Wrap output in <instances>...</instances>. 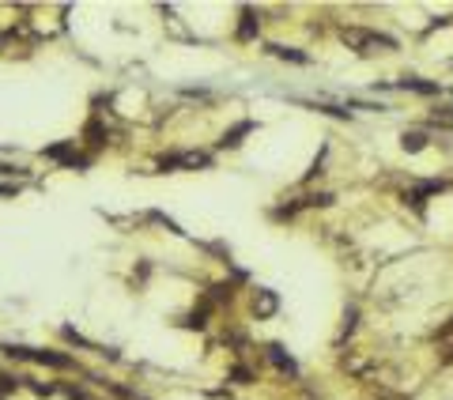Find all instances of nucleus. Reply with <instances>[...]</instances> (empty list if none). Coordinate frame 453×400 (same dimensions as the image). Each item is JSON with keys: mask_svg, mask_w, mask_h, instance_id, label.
Wrapping results in <instances>:
<instances>
[{"mask_svg": "<svg viewBox=\"0 0 453 400\" xmlns=\"http://www.w3.org/2000/svg\"><path fill=\"white\" fill-rule=\"evenodd\" d=\"M340 38H344L355 53H363V57L396 50V38H389V34H378V31H363V27H344V31H340Z\"/></svg>", "mask_w": 453, "mask_h": 400, "instance_id": "nucleus-1", "label": "nucleus"}, {"mask_svg": "<svg viewBox=\"0 0 453 400\" xmlns=\"http://www.w3.org/2000/svg\"><path fill=\"white\" fill-rule=\"evenodd\" d=\"M265 355H268V359H272V362H276V366H280V370H283V374H299V366H295V359H291V355H288V351H283V348H280V343H268V348H265Z\"/></svg>", "mask_w": 453, "mask_h": 400, "instance_id": "nucleus-4", "label": "nucleus"}, {"mask_svg": "<svg viewBox=\"0 0 453 400\" xmlns=\"http://www.w3.org/2000/svg\"><path fill=\"white\" fill-rule=\"evenodd\" d=\"M276 306H280V299H276L272 291H257V295H253V310H257V318H272Z\"/></svg>", "mask_w": 453, "mask_h": 400, "instance_id": "nucleus-5", "label": "nucleus"}, {"mask_svg": "<svg viewBox=\"0 0 453 400\" xmlns=\"http://www.w3.org/2000/svg\"><path fill=\"white\" fill-rule=\"evenodd\" d=\"M268 53H272V57H280V61H295V64H306V61H310L306 53L291 50V45H280V42H272V45H268Z\"/></svg>", "mask_w": 453, "mask_h": 400, "instance_id": "nucleus-6", "label": "nucleus"}, {"mask_svg": "<svg viewBox=\"0 0 453 400\" xmlns=\"http://www.w3.org/2000/svg\"><path fill=\"white\" fill-rule=\"evenodd\" d=\"M249 38H257V15L249 12H242V23H238V42H249Z\"/></svg>", "mask_w": 453, "mask_h": 400, "instance_id": "nucleus-8", "label": "nucleus"}, {"mask_svg": "<svg viewBox=\"0 0 453 400\" xmlns=\"http://www.w3.org/2000/svg\"><path fill=\"white\" fill-rule=\"evenodd\" d=\"M208 163H211V155H205V151H181V155H166L159 166H163V170H178V166L197 170V166H208Z\"/></svg>", "mask_w": 453, "mask_h": 400, "instance_id": "nucleus-2", "label": "nucleus"}, {"mask_svg": "<svg viewBox=\"0 0 453 400\" xmlns=\"http://www.w3.org/2000/svg\"><path fill=\"white\" fill-rule=\"evenodd\" d=\"M401 147H404V151H423V147H427V136H423V133H404L401 136Z\"/></svg>", "mask_w": 453, "mask_h": 400, "instance_id": "nucleus-9", "label": "nucleus"}, {"mask_svg": "<svg viewBox=\"0 0 453 400\" xmlns=\"http://www.w3.org/2000/svg\"><path fill=\"white\" fill-rule=\"evenodd\" d=\"M393 87L396 91H415V95H438V83H427L419 76H404V80H396Z\"/></svg>", "mask_w": 453, "mask_h": 400, "instance_id": "nucleus-3", "label": "nucleus"}, {"mask_svg": "<svg viewBox=\"0 0 453 400\" xmlns=\"http://www.w3.org/2000/svg\"><path fill=\"white\" fill-rule=\"evenodd\" d=\"M253 121H242V125H235V128H230V133L223 136V140H219V147H238V144H242V136L246 133H253Z\"/></svg>", "mask_w": 453, "mask_h": 400, "instance_id": "nucleus-7", "label": "nucleus"}]
</instances>
